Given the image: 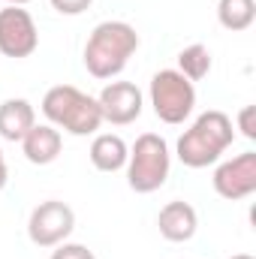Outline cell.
Masks as SVG:
<instances>
[{
  "mask_svg": "<svg viewBox=\"0 0 256 259\" xmlns=\"http://www.w3.org/2000/svg\"><path fill=\"white\" fill-rule=\"evenodd\" d=\"M214 193L226 202H238L256 193V151H244L214 169Z\"/></svg>",
  "mask_w": 256,
  "mask_h": 259,
  "instance_id": "obj_8",
  "label": "cell"
},
{
  "mask_svg": "<svg viewBox=\"0 0 256 259\" xmlns=\"http://www.w3.org/2000/svg\"><path fill=\"white\" fill-rule=\"evenodd\" d=\"M136 49H139V33H136L133 24H127V21H100L91 30L88 42H84L81 61H84V69L94 78L106 81V78H115V75L124 72V66L136 55Z\"/></svg>",
  "mask_w": 256,
  "mask_h": 259,
  "instance_id": "obj_1",
  "label": "cell"
},
{
  "mask_svg": "<svg viewBox=\"0 0 256 259\" xmlns=\"http://www.w3.org/2000/svg\"><path fill=\"white\" fill-rule=\"evenodd\" d=\"M127 157H130V145L115 136V133H100L94 142H91V163L97 172H121L127 166Z\"/></svg>",
  "mask_w": 256,
  "mask_h": 259,
  "instance_id": "obj_13",
  "label": "cell"
},
{
  "mask_svg": "<svg viewBox=\"0 0 256 259\" xmlns=\"http://www.w3.org/2000/svg\"><path fill=\"white\" fill-rule=\"evenodd\" d=\"M39 46L36 21L21 6H3L0 9V55L3 58H30Z\"/></svg>",
  "mask_w": 256,
  "mask_h": 259,
  "instance_id": "obj_7",
  "label": "cell"
},
{
  "mask_svg": "<svg viewBox=\"0 0 256 259\" xmlns=\"http://www.w3.org/2000/svg\"><path fill=\"white\" fill-rule=\"evenodd\" d=\"M36 124V112L27 100L21 97H12V100H3L0 103V139L6 142H21L30 127Z\"/></svg>",
  "mask_w": 256,
  "mask_h": 259,
  "instance_id": "obj_12",
  "label": "cell"
},
{
  "mask_svg": "<svg viewBox=\"0 0 256 259\" xmlns=\"http://www.w3.org/2000/svg\"><path fill=\"white\" fill-rule=\"evenodd\" d=\"M75 229V214L61 199H46L39 202L30 217H27V238L36 247H58Z\"/></svg>",
  "mask_w": 256,
  "mask_h": 259,
  "instance_id": "obj_6",
  "label": "cell"
},
{
  "mask_svg": "<svg viewBox=\"0 0 256 259\" xmlns=\"http://www.w3.org/2000/svg\"><path fill=\"white\" fill-rule=\"evenodd\" d=\"M97 103H100L103 121H109L115 127H127L133 121H139V115L145 109V97L133 81H109L100 91Z\"/></svg>",
  "mask_w": 256,
  "mask_h": 259,
  "instance_id": "obj_9",
  "label": "cell"
},
{
  "mask_svg": "<svg viewBox=\"0 0 256 259\" xmlns=\"http://www.w3.org/2000/svg\"><path fill=\"white\" fill-rule=\"evenodd\" d=\"M157 226H160V235L166 241L184 244V241H190L193 235H196V229H199L196 208H193L190 202H181V199L166 202L160 208V214H157Z\"/></svg>",
  "mask_w": 256,
  "mask_h": 259,
  "instance_id": "obj_10",
  "label": "cell"
},
{
  "mask_svg": "<svg viewBox=\"0 0 256 259\" xmlns=\"http://www.w3.org/2000/svg\"><path fill=\"white\" fill-rule=\"evenodd\" d=\"M217 21L232 33L247 30L256 21V0H220L217 3Z\"/></svg>",
  "mask_w": 256,
  "mask_h": 259,
  "instance_id": "obj_14",
  "label": "cell"
},
{
  "mask_svg": "<svg viewBox=\"0 0 256 259\" xmlns=\"http://www.w3.org/2000/svg\"><path fill=\"white\" fill-rule=\"evenodd\" d=\"M238 130L244 139H250V142L256 139V106H244L238 112Z\"/></svg>",
  "mask_w": 256,
  "mask_h": 259,
  "instance_id": "obj_18",
  "label": "cell"
},
{
  "mask_svg": "<svg viewBox=\"0 0 256 259\" xmlns=\"http://www.w3.org/2000/svg\"><path fill=\"white\" fill-rule=\"evenodd\" d=\"M229 259H253L250 253H235V256H229Z\"/></svg>",
  "mask_w": 256,
  "mask_h": 259,
  "instance_id": "obj_21",
  "label": "cell"
},
{
  "mask_svg": "<svg viewBox=\"0 0 256 259\" xmlns=\"http://www.w3.org/2000/svg\"><path fill=\"white\" fill-rule=\"evenodd\" d=\"M178 72L184 78H190V81H202L211 72V52H208V46L193 42L187 49H181V55H178Z\"/></svg>",
  "mask_w": 256,
  "mask_h": 259,
  "instance_id": "obj_15",
  "label": "cell"
},
{
  "mask_svg": "<svg viewBox=\"0 0 256 259\" xmlns=\"http://www.w3.org/2000/svg\"><path fill=\"white\" fill-rule=\"evenodd\" d=\"M127 184L136 193H154L166 184L169 169H172V154L163 136L157 133H142L127 157Z\"/></svg>",
  "mask_w": 256,
  "mask_h": 259,
  "instance_id": "obj_4",
  "label": "cell"
},
{
  "mask_svg": "<svg viewBox=\"0 0 256 259\" xmlns=\"http://www.w3.org/2000/svg\"><path fill=\"white\" fill-rule=\"evenodd\" d=\"M148 97H151L154 115L163 124H172V127L184 124L193 115V109H196V88H193L190 78H184L178 69H160V72H154Z\"/></svg>",
  "mask_w": 256,
  "mask_h": 259,
  "instance_id": "obj_5",
  "label": "cell"
},
{
  "mask_svg": "<svg viewBox=\"0 0 256 259\" xmlns=\"http://www.w3.org/2000/svg\"><path fill=\"white\" fill-rule=\"evenodd\" d=\"M42 115L49 118L52 127L64 130L69 136H91L103 124L97 97H88L72 84H55L46 91Z\"/></svg>",
  "mask_w": 256,
  "mask_h": 259,
  "instance_id": "obj_3",
  "label": "cell"
},
{
  "mask_svg": "<svg viewBox=\"0 0 256 259\" xmlns=\"http://www.w3.org/2000/svg\"><path fill=\"white\" fill-rule=\"evenodd\" d=\"M6 181H9V172H6V160H3V148H0V190L6 187Z\"/></svg>",
  "mask_w": 256,
  "mask_h": 259,
  "instance_id": "obj_19",
  "label": "cell"
},
{
  "mask_svg": "<svg viewBox=\"0 0 256 259\" xmlns=\"http://www.w3.org/2000/svg\"><path fill=\"white\" fill-rule=\"evenodd\" d=\"M52 259H97V256H94V250H88L84 244L64 241V244H58V247H55Z\"/></svg>",
  "mask_w": 256,
  "mask_h": 259,
  "instance_id": "obj_16",
  "label": "cell"
},
{
  "mask_svg": "<svg viewBox=\"0 0 256 259\" xmlns=\"http://www.w3.org/2000/svg\"><path fill=\"white\" fill-rule=\"evenodd\" d=\"M49 3H52V9L61 12V15H81V12L91 9L94 0H49Z\"/></svg>",
  "mask_w": 256,
  "mask_h": 259,
  "instance_id": "obj_17",
  "label": "cell"
},
{
  "mask_svg": "<svg viewBox=\"0 0 256 259\" xmlns=\"http://www.w3.org/2000/svg\"><path fill=\"white\" fill-rule=\"evenodd\" d=\"M9 6H24V3H30V0H6Z\"/></svg>",
  "mask_w": 256,
  "mask_h": 259,
  "instance_id": "obj_20",
  "label": "cell"
},
{
  "mask_svg": "<svg viewBox=\"0 0 256 259\" xmlns=\"http://www.w3.org/2000/svg\"><path fill=\"white\" fill-rule=\"evenodd\" d=\"M61 148H64V139H61V130L52 127V124H33L30 133L21 139V151L24 157L33 163V166H49L61 157Z\"/></svg>",
  "mask_w": 256,
  "mask_h": 259,
  "instance_id": "obj_11",
  "label": "cell"
},
{
  "mask_svg": "<svg viewBox=\"0 0 256 259\" xmlns=\"http://www.w3.org/2000/svg\"><path fill=\"white\" fill-rule=\"evenodd\" d=\"M232 142H235L232 118L220 109H208L193 121L190 130H184V136L175 145V154L187 169H205L214 166Z\"/></svg>",
  "mask_w": 256,
  "mask_h": 259,
  "instance_id": "obj_2",
  "label": "cell"
}]
</instances>
